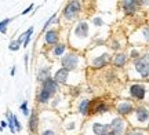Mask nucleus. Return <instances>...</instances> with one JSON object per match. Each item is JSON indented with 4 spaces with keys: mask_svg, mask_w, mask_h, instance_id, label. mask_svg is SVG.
Returning a JSON list of instances; mask_svg holds the SVG:
<instances>
[{
    "mask_svg": "<svg viewBox=\"0 0 149 135\" xmlns=\"http://www.w3.org/2000/svg\"><path fill=\"white\" fill-rule=\"evenodd\" d=\"M91 23L87 18H80L76 22H73L68 29V36L66 43L69 48L80 52H84L88 47L93 46V29Z\"/></svg>",
    "mask_w": 149,
    "mask_h": 135,
    "instance_id": "f257e3e1",
    "label": "nucleus"
},
{
    "mask_svg": "<svg viewBox=\"0 0 149 135\" xmlns=\"http://www.w3.org/2000/svg\"><path fill=\"white\" fill-rule=\"evenodd\" d=\"M112 50L106 44H93L84 51L86 65L91 70H102L110 66Z\"/></svg>",
    "mask_w": 149,
    "mask_h": 135,
    "instance_id": "f03ea898",
    "label": "nucleus"
},
{
    "mask_svg": "<svg viewBox=\"0 0 149 135\" xmlns=\"http://www.w3.org/2000/svg\"><path fill=\"white\" fill-rule=\"evenodd\" d=\"M124 73L128 80L149 81V47H145L137 59L130 61L124 68Z\"/></svg>",
    "mask_w": 149,
    "mask_h": 135,
    "instance_id": "7ed1b4c3",
    "label": "nucleus"
},
{
    "mask_svg": "<svg viewBox=\"0 0 149 135\" xmlns=\"http://www.w3.org/2000/svg\"><path fill=\"white\" fill-rule=\"evenodd\" d=\"M86 77V70H68L58 68L52 72V79L61 85H79Z\"/></svg>",
    "mask_w": 149,
    "mask_h": 135,
    "instance_id": "20e7f679",
    "label": "nucleus"
},
{
    "mask_svg": "<svg viewBox=\"0 0 149 135\" xmlns=\"http://www.w3.org/2000/svg\"><path fill=\"white\" fill-rule=\"evenodd\" d=\"M58 64L61 68H65L68 70H86V68H87L84 52L72 50V48H69L65 52L64 57L58 61Z\"/></svg>",
    "mask_w": 149,
    "mask_h": 135,
    "instance_id": "39448f33",
    "label": "nucleus"
},
{
    "mask_svg": "<svg viewBox=\"0 0 149 135\" xmlns=\"http://www.w3.org/2000/svg\"><path fill=\"white\" fill-rule=\"evenodd\" d=\"M81 14H83V2L81 0H68L65 6L62 7L59 19L65 25L70 26L73 22L81 18Z\"/></svg>",
    "mask_w": 149,
    "mask_h": 135,
    "instance_id": "423d86ee",
    "label": "nucleus"
},
{
    "mask_svg": "<svg viewBox=\"0 0 149 135\" xmlns=\"http://www.w3.org/2000/svg\"><path fill=\"white\" fill-rule=\"evenodd\" d=\"M126 95L133 102H145L149 95L148 83L138 80H128V83L126 84Z\"/></svg>",
    "mask_w": 149,
    "mask_h": 135,
    "instance_id": "0eeeda50",
    "label": "nucleus"
},
{
    "mask_svg": "<svg viewBox=\"0 0 149 135\" xmlns=\"http://www.w3.org/2000/svg\"><path fill=\"white\" fill-rule=\"evenodd\" d=\"M130 127L134 128H148L149 127V106L146 103H138L134 108V112L127 116Z\"/></svg>",
    "mask_w": 149,
    "mask_h": 135,
    "instance_id": "6e6552de",
    "label": "nucleus"
},
{
    "mask_svg": "<svg viewBox=\"0 0 149 135\" xmlns=\"http://www.w3.org/2000/svg\"><path fill=\"white\" fill-rule=\"evenodd\" d=\"M128 46H137V47H149V25L142 23L137 26L134 30L127 36Z\"/></svg>",
    "mask_w": 149,
    "mask_h": 135,
    "instance_id": "1a4fd4ad",
    "label": "nucleus"
},
{
    "mask_svg": "<svg viewBox=\"0 0 149 135\" xmlns=\"http://www.w3.org/2000/svg\"><path fill=\"white\" fill-rule=\"evenodd\" d=\"M83 116H80L78 113H72L68 114L64 119V131L66 132V135H80L81 130H83Z\"/></svg>",
    "mask_w": 149,
    "mask_h": 135,
    "instance_id": "9d476101",
    "label": "nucleus"
},
{
    "mask_svg": "<svg viewBox=\"0 0 149 135\" xmlns=\"http://www.w3.org/2000/svg\"><path fill=\"white\" fill-rule=\"evenodd\" d=\"M112 52H116V51H123L128 47V41H127V36L123 35V33H113L108 37L106 43H105Z\"/></svg>",
    "mask_w": 149,
    "mask_h": 135,
    "instance_id": "9b49d317",
    "label": "nucleus"
},
{
    "mask_svg": "<svg viewBox=\"0 0 149 135\" xmlns=\"http://www.w3.org/2000/svg\"><path fill=\"white\" fill-rule=\"evenodd\" d=\"M59 41H61V28L51 26L46 32H43V43H44V48H47V50Z\"/></svg>",
    "mask_w": 149,
    "mask_h": 135,
    "instance_id": "f8f14e48",
    "label": "nucleus"
},
{
    "mask_svg": "<svg viewBox=\"0 0 149 135\" xmlns=\"http://www.w3.org/2000/svg\"><path fill=\"white\" fill-rule=\"evenodd\" d=\"M134 108H135V103L128 98L117 99L116 102H115V112H116V114L122 116V117L130 116L134 112Z\"/></svg>",
    "mask_w": 149,
    "mask_h": 135,
    "instance_id": "ddd939ff",
    "label": "nucleus"
},
{
    "mask_svg": "<svg viewBox=\"0 0 149 135\" xmlns=\"http://www.w3.org/2000/svg\"><path fill=\"white\" fill-rule=\"evenodd\" d=\"M68 50H69V46L66 43V40L65 41L61 40L59 43H57L55 46H52L47 50V58L50 61H59Z\"/></svg>",
    "mask_w": 149,
    "mask_h": 135,
    "instance_id": "4468645a",
    "label": "nucleus"
},
{
    "mask_svg": "<svg viewBox=\"0 0 149 135\" xmlns=\"http://www.w3.org/2000/svg\"><path fill=\"white\" fill-rule=\"evenodd\" d=\"M117 6L126 17H135L139 13V7L137 0H119Z\"/></svg>",
    "mask_w": 149,
    "mask_h": 135,
    "instance_id": "2eb2a0df",
    "label": "nucleus"
},
{
    "mask_svg": "<svg viewBox=\"0 0 149 135\" xmlns=\"http://www.w3.org/2000/svg\"><path fill=\"white\" fill-rule=\"evenodd\" d=\"M130 62L128 55L126 50L123 51H116L112 54V61H110V66L115 68L116 70H124V68L127 66V64Z\"/></svg>",
    "mask_w": 149,
    "mask_h": 135,
    "instance_id": "dca6fc26",
    "label": "nucleus"
},
{
    "mask_svg": "<svg viewBox=\"0 0 149 135\" xmlns=\"http://www.w3.org/2000/svg\"><path fill=\"white\" fill-rule=\"evenodd\" d=\"M110 113V105L105 101H93L91 99L90 106V116H104Z\"/></svg>",
    "mask_w": 149,
    "mask_h": 135,
    "instance_id": "f3484780",
    "label": "nucleus"
},
{
    "mask_svg": "<svg viewBox=\"0 0 149 135\" xmlns=\"http://www.w3.org/2000/svg\"><path fill=\"white\" fill-rule=\"evenodd\" d=\"M52 76V64L50 62H46V64H40L36 69V81L37 83H41L44 81L47 77Z\"/></svg>",
    "mask_w": 149,
    "mask_h": 135,
    "instance_id": "a211bd4d",
    "label": "nucleus"
},
{
    "mask_svg": "<svg viewBox=\"0 0 149 135\" xmlns=\"http://www.w3.org/2000/svg\"><path fill=\"white\" fill-rule=\"evenodd\" d=\"M90 106H91V99L88 96H81L78 101V105H76V113L83 116V117H88L90 116Z\"/></svg>",
    "mask_w": 149,
    "mask_h": 135,
    "instance_id": "6ab92c4d",
    "label": "nucleus"
},
{
    "mask_svg": "<svg viewBox=\"0 0 149 135\" xmlns=\"http://www.w3.org/2000/svg\"><path fill=\"white\" fill-rule=\"evenodd\" d=\"M39 127H40V117L37 114L36 109H32L29 116H28V130L32 135H35L39 131Z\"/></svg>",
    "mask_w": 149,
    "mask_h": 135,
    "instance_id": "aec40b11",
    "label": "nucleus"
},
{
    "mask_svg": "<svg viewBox=\"0 0 149 135\" xmlns=\"http://www.w3.org/2000/svg\"><path fill=\"white\" fill-rule=\"evenodd\" d=\"M40 87L46 88L47 91H50L52 95L58 94V93H59V90H61V84H59V83H57V81L52 79V76L47 77L44 81H41V83H40Z\"/></svg>",
    "mask_w": 149,
    "mask_h": 135,
    "instance_id": "412c9836",
    "label": "nucleus"
},
{
    "mask_svg": "<svg viewBox=\"0 0 149 135\" xmlns=\"http://www.w3.org/2000/svg\"><path fill=\"white\" fill-rule=\"evenodd\" d=\"M52 96L54 95H52L50 91H47L46 88H43V87H39V88H37V93H36V102L39 105H47V103H50Z\"/></svg>",
    "mask_w": 149,
    "mask_h": 135,
    "instance_id": "4be33fe9",
    "label": "nucleus"
},
{
    "mask_svg": "<svg viewBox=\"0 0 149 135\" xmlns=\"http://www.w3.org/2000/svg\"><path fill=\"white\" fill-rule=\"evenodd\" d=\"M91 26L94 29H101V28H105L108 25V22L105 21V18L102 14H97V15H91V18L88 19Z\"/></svg>",
    "mask_w": 149,
    "mask_h": 135,
    "instance_id": "5701e85b",
    "label": "nucleus"
},
{
    "mask_svg": "<svg viewBox=\"0 0 149 135\" xmlns=\"http://www.w3.org/2000/svg\"><path fill=\"white\" fill-rule=\"evenodd\" d=\"M142 51H144V47H137V46H128L126 48V52H127L130 61L137 59V58L142 54Z\"/></svg>",
    "mask_w": 149,
    "mask_h": 135,
    "instance_id": "b1692460",
    "label": "nucleus"
},
{
    "mask_svg": "<svg viewBox=\"0 0 149 135\" xmlns=\"http://www.w3.org/2000/svg\"><path fill=\"white\" fill-rule=\"evenodd\" d=\"M6 121H7V127H8V130H10V132L11 134H17L15 127H14V113L10 109H7V112H6Z\"/></svg>",
    "mask_w": 149,
    "mask_h": 135,
    "instance_id": "393cba45",
    "label": "nucleus"
},
{
    "mask_svg": "<svg viewBox=\"0 0 149 135\" xmlns=\"http://www.w3.org/2000/svg\"><path fill=\"white\" fill-rule=\"evenodd\" d=\"M33 32H35V26H29L25 32H23V33H25V39H23V43H22V48H28V47H29V43L32 40Z\"/></svg>",
    "mask_w": 149,
    "mask_h": 135,
    "instance_id": "a878e982",
    "label": "nucleus"
},
{
    "mask_svg": "<svg viewBox=\"0 0 149 135\" xmlns=\"http://www.w3.org/2000/svg\"><path fill=\"white\" fill-rule=\"evenodd\" d=\"M123 135H149V131L145 128H134V127H128L126 130V132Z\"/></svg>",
    "mask_w": 149,
    "mask_h": 135,
    "instance_id": "bb28decb",
    "label": "nucleus"
},
{
    "mask_svg": "<svg viewBox=\"0 0 149 135\" xmlns=\"http://www.w3.org/2000/svg\"><path fill=\"white\" fill-rule=\"evenodd\" d=\"M11 21H13V18H4L3 21H0V33L2 35H6L7 33V28L11 23Z\"/></svg>",
    "mask_w": 149,
    "mask_h": 135,
    "instance_id": "cd10ccee",
    "label": "nucleus"
},
{
    "mask_svg": "<svg viewBox=\"0 0 149 135\" xmlns=\"http://www.w3.org/2000/svg\"><path fill=\"white\" fill-rule=\"evenodd\" d=\"M21 47H22V43H20L17 39H13V40L10 41V44H8V50L13 51V52H17Z\"/></svg>",
    "mask_w": 149,
    "mask_h": 135,
    "instance_id": "c85d7f7f",
    "label": "nucleus"
},
{
    "mask_svg": "<svg viewBox=\"0 0 149 135\" xmlns=\"http://www.w3.org/2000/svg\"><path fill=\"white\" fill-rule=\"evenodd\" d=\"M20 110L22 112V114L25 116V117H28L31 113V110H29V106H28V101H22V103L20 105Z\"/></svg>",
    "mask_w": 149,
    "mask_h": 135,
    "instance_id": "c756f323",
    "label": "nucleus"
},
{
    "mask_svg": "<svg viewBox=\"0 0 149 135\" xmlns=\"http://www.w3.org/2000/svg\"><path fill=\"white\" fill-rule=\"evenodd\" d=\"M39 135H58V132H57L54 128H44L40 131Z\"/></svg>",
    "mask_w": 149,
    "mask_h": 135,
    "instance_id": "7c9ffc66",
    "label": "nucleus"
},
{
    "mask_svg": "<svg viewBox=\"0 0 149 135\" xmlns=\"http://www.w3.org/2000/svg\"><path fill=\"white\" fill-rule=\"evenodd\" d=\"M14 127H15V131L17 132H21L22 131V124H21V121L18 120V117L15 114H14Z\"/></svg>",
    "mask_w": 149,
    "mask_h": 135,
    "instance_id": "2f4dec72",
    "label": "nucleus"
},
{
    "mask_svg": "<svg viewBox=\"0 0 149 135\" xmlns=\"http://www.w3.org/2000/svg\"><path fill=\"white\" fill-rule=\"evenodd\" d=\"M138 3V7L139 10H145V8H149V0H137Z\"/></svg>",
    "mask_w": 149,
    "mask_h": 135,
    "instance_id": "473e14b6",
    "label": "nucleus"
},
{
    "mask_svg": "<svg viewBox=\"0 0 149 135\" xmlns=\"http://www.w3.org/2000/svg\"><path fill=\"white\" fill-rule=\"evenodd\" d=\"M33 8H35V3H32V4H29V6H28L25 10H23V11L20 14V15H28V14L29 13H32L33 11Z\"/></svg>",
    "mask_w": 149,
    "mask_h": 135,
    "instance_id": "72a5a7b5",
    "label": "nucleus"
},
{
    "mask_svg": "<svg viewBox=\"0 0 149 135\" xmlns=\"http://www.w3.org/2000/svg\"><path fill=\"white\" fill-rule=\"evenodd\" d=\"M23 65H25V70L29 69V54L23 55Z\"/></svg>",
    "mask_w": 149,
    "mask_h": 135,
    "instance_id": "f704fd0d",
    "label": "nucleus"
},
{
    "mask_svg": "<svg viewBox=\"0 0 149 135\" xmlns=\"http://www.w3.org/2000/svg\"><path fill=\"white\" fill-rule=\"evenodd\" d=\"M6 127H7V121H6V120H2V121H0V131L3 132V130Z\"/></svg>",
    "mask_w": 149,
    "mask_h": 135,
    "instance_id": "c9c22d12",
    "label": "nucleus"
},
{
    "mask_svg": "<svg viewBox=\"0 0 149 135\" xmlns=\"http://www.w3.org/2000/svg\"><path fill=\"white\" fill-rule=\"evenodd\" d=\"M15 73H17V66L14 65V66H11V69H10V76L14 77V76H15Z\"/></svg>",
    "mask_w": 149,
    "mask_h": 135,
    "instance_id": "e433bc0d",
    "label": "nucleus"
},
{
    "mask_svg": "<svg viewBox=\"0 0 149 135\" xmlns=\"http://www.w3.org/2000/svg\"><path fill=\"white\" fill-rule=\"evenodd\" d=\"M23 39H25V33H21V35L18 36V39H17V40L20 41V43H23Z\"/></svg>",
    "mask_w": 149,
    "mask_h": 135,
    "instance_id": "4c0bfd02",
    "label": "nucleus"
},
{
    "mask_svg": "<svg viewBox=\"0 0 149 135\" xmlns=\"http://www.w3.org/2000/svg\"><path fill=\"white\" fill-rule=\"evenodd\" d=\"M146 83H148V88H149V81H146Z\"/></svg>",
    "mask_w": 149,
    "mask_h": 135,
    "instance_id": "58836bf2",
    "label": "nucleus"
}]
</instances>
